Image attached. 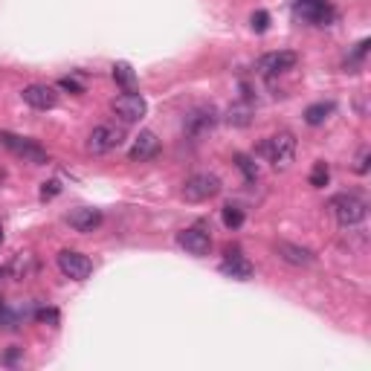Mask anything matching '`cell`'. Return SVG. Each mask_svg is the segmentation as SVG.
Instances as JSON below:
<instances>
[{
    "label": "cell",
    "instance_id": "obj_1",
    "mask_svg": "<svg viewBox=\"0 0 371 371\" xmlns=\"http://www.w3.org/2000/svg\"><path fill=\"white\" fill-rule=\"evenodd\" d=\"M331 212L342 229H351V227H360L366 220L368 206H366L363 197H357V194H337L331 201Z\"/></svg>",
    "mask_w": 371,
    "mask_h": 371
},
{
    "label": "cell",
    "instance_id": "obj_2",
    "mask_svg": "<svg viewBox=\"0 0 371 371\" xmlns=\"http://www.w3.org/2000/svg\"><path fill=\"white\" fill-rule=\"evenodd\" d=\"M0 145H6L12 154L23 159V163H32V166H47V163H49L47 151H44L38 142H32V140H27V137H18V133L0 131Z\"/></svg>",
    "mask_w": 371,
    "mask_h": 371
},
{
    "label": "cell",
    "instance_id": "obj_3",
    "mask_svg": "<svg viewBox=\"0 0 371 371\" xmlns=\"http://www.w3.org/2000/svg\"><path fill=\"white\" fill-rule=\"evenodd\" d=\"M264 154L273 163V168H279V171L290 168V163L296 159V137L290 131H279L276 137H270L264 142Z\"/></svg>",
    "mask_w": 371,
    "mask_h": 371
},
{
    "label": "cell",
    "instance_id": "obj_4",
    "mask_svg": "<svg viewBox=\"0 0 371 371\" xmlns=\"http://www.w3.org/2000/svg\"><path fill=\"white\" fill-rule=\"evenodd\" d=\"M293 15L305 23H311V27H328V23L337 21V9L328 0H296Z\"/></svg>",
    "mask_w": 371,
    "mask_h": 371
},
{
    "label": "cell",
    "instance_id": "obj_5",
    "mask_svg": "<svg viewBox=\"0 0 371 371\" xmlns=\"http://www.w3.org/2000/svg\"><path fill=\"white\" fill-rule=\"evenodd\" d=\"M122 142H125V128L110 125V122L107 125H96L88 137V154H96V157L110 154V151H116Z\"/></svg>",
    "mask_w": 371,
    "mask_h": 371
},
{
    "label": "cell",
    "instance_id": "obj_6",
    "mask_svg": "<svg viewBox=\"0 0 371 371\" xmlns=\"http://www.w3.org/2000/svg\"><path fill=\"white\" fill-rule=\"evenodd\" d=\"M220 192V177L209 175V171H201V175H192L189 180L183 183V197L189 203H203L212 201V197Z\"/></svg>",
    "mask_w": 371,
    "mask_h": 371
},
{
    "label": "cell",
    "instance_id": "obj_7",
    "mask_svg": "<svg viewBox=\"0 0 371 371\" xmlns=\"http://www.w3.org/2000/svg\"><path fill=\"white\" fill-rule=\"evenodd\" d=\"M110 110H114V116H119L125 125H133V122H140L145 114H148V102L140 96V93H122L116 96L114 102H110Z\"/></svg>",
    "mask_w": 371,
    "mask_h": 371
},
{
    "label": "cell",
    "instance_id": "obj_8",
    "mask_svg": "<svg viewBox=\"0 0 371 371\" xmlns=\"http://www.w3.org/2000/svg\"><path fill=\"white\" fill-rule=\"evenodd\" d=\"M58 270L73 281H84L93 273V261H90V255H84L79 250H61L58 253Z\"/></svg>",
    "mask_w": 371,
    "mask_h": 371
},
{
    "label": "cell",
    "instance_id": "obj_9",
    "mask_svg": "<svg viewBox=\"0 0 371 371\" xmlns=\"http://www.w3.org/2000/svg\"><path fill=\"white\" fill-rule=\"evenodd\" d=\"M299 64V55L290 53V49H276V53H264L261 58L255 61V70L261 76H281V73L293 70Z\"/></svg>",
    "mask_w": 371,
    "mask_h": 371
},
{
    "label": "cell",
    "instance_id": "obj_10",
    "mask_svg": "<svg viewBox=\"0 0 371 371\" xmlns=\"http://www.w3.org/2000/svg\"><path fill=\"white\" fill-rule=\"evenodd\" d=\"M177 244H180L189 255L203 258V255H209V250H212V235H209V229H206L203 224H194V227H189V229L177 232Z\"/></svg>",
    "mask_w": 371,
    "mask_h": 371
},
{
    "label": "cell",
    "instance_id": "obj_11",
    "mask_svg": "<svg viewBox=\"0 0 371 371\" xmlns=\"http://www.w3.org/2000/svg\"><path fill=\"white\" fill-rule=\"evenodd\" d=\"M215 122H218V114L212 107H194L192 114L186 116L183 128H186V133H189L192 140H201V137H206V133L215 128Z\"/></svg>",
    "mask_w": 371,
    "mask_h": 371
},
{
    "label": "cell",
    "instance_id": "obj_12",
    "mask_svg": "<svg viewBox=\"0 0 371 371\" xmlns=\"http://www.w3.org/2000/svg\"><path fill=\"white\" fill-rule=\"evenodd\" d=\"M220 273L235 281H250L255 276V267L250 258H244L241 250H227V258L220 261Z\"/></svg>",
    "mask_w": 371,
    "mask_h": 371
},
{
    "label": "cell",
    "instance_id": "obj_13",
    "mask_svg": "<svg viewBox=\"0 0 371 371\" xmlns=\"http://www.w3.org/2000/svg\"><path fill=\"white\" fill-rule=\"evenodd\" d=\"M157 154H159V140H157L154 131H140V137L128 148L131 163H148V159H154Z\"/></svg>",
    "mask_w": 371,
    "mask_h": 371
},
{
    "label": "cell",
    "instance_id": "obj_14",
    "mask_svg": "<svg viewBox=\"0 0 371 371\" xmlns=\"http://www.w3.org/2000/svg\"><path fill=\"white\" fill-rule=\"evenodd\" d=\"M276 255L281 258L284 264H290V267H311L316 261V255L307 250V246L293 244V241H279L276 244Z\"/></svg>",
    "mask_w": 371,
    "mask_h": 371
},
{
    "label": "cell",
    "instance_id": "obj_15",
    "mask_svg": "<svg viewBox=\"0 0 371 371\" xmlns=\"http://www.w3.org/2000/svg\"><path fill=\"white\" fill-rule=\"evenodd\" d=\"M21 96H23V102L35 110H49L58 105V93H55V88H49V84H29V88L21 90Z\"/></svg>",
    "mask_w": 371,
    "mask_h": 371
},
{
    "label": "cell",
    "instance_id": "obj_16",
    "mask_svg": "<svg viewBox=\"0 0 371 371\" xmlns=\"http://www.w3.org/2000/svg\"><path fill=\"white\" fill-rule=\"evenodd\" d=\"M102 220H105L102 212L93 209V206H79V209H73V212L67 215V224L76 232H93V229L102 227Z\"/></svg>",
    "mask_w": 371,
    "mask_h": 371
},
{
    "label": "cell",
    "instance_id": "obj_17",
    "mask_svg": "<svg viewBox=\"0 0 371 371\" xmlns=\"http://www.w3.org/2000/svg\"><path fill=\"white\" fill-rule=\"evenodd\" d=\"M232 128H246V125H253V119H255V107L250 102H235L229 110H227V116H224Z\"/></svg>",
    "mask_w": 371,
    "mask_h": 371
},
{
    "label": "cell",
    "instance_id": "obj_18",
    "mask_svg": "<svg viewBox=\"0 0 371 371\" xmlns=\"http://www.w3.org/2000/svg\"><path fill=\"white\" fill-rule=\"evenodd\" d=\"M114 79H116V84L125 88V93H131L133 88H137V73H133V67L125 64V61H116L114 64Z\"/></svg>",
    "mask_w": 371,
    "mask_h": 371
},
{
    "label": "cell",
    "instance_id": "obj_19",
    "mask_svg": "<svg viewBox=\"0 0 371 371\" xmlns=\"http://www.w3.org/2000/svg\"><path fill=\"white\" fill-rule=\"evenodd\" d=\"M331 114H333V102H316V105H311L305 110V122L316 128V125H322Z\"/></svg>",
    "mask_w": 371,
    "mask_h": 371
},
{
    "label": "cell",
    "instance_id": "obj_20",
    "mask_svg": "<svg viewBox=\"0 0 371 371\" xmlns=\"http://www.w3.org/2000/svg\"><path fill=\"white\" fill-rule=\"evenodd\" d=\"M224 227L227 229H241L244 227V212H241V209L238 206H224Z\"/></svg>",
    "mask_w": 371,
    "mask_h": 371
},
{
    "label": "cell",
    "instance_id": "obj_21",
    "mask_svg": "<svg viewBox=\"0 0 371 371\" xmlns=\"http://www.w3.org/2000/svg\"><path fill=\"white\" fill-rule=\"evenodd\" d=\"M328 180H331V168H328V163H316L314 171H311V186H314V189H325Z\"/></svg>",
    "mask_w": 371,
    "mask_h": 371
},
{
    "label": "cell",
    "instance_id": "obj_22",
    "mask_svg": "<svg viewBox=\"0 0 371 371\" xmlns=\"http://www.w3.org/2000/svg\"><path fill=\"white\" fill-rule=\"evenodd\" d=\"M235 166H238V168L244 171V177L250 180V183L258 177V166H255V163H253V159L246 157V154H235Z\"/></svg>",
    "mask_w": 371,
    "mask_h": 371
},
{
    "label": "cell",
    "instance_id": "obj_23",
    "mask_svg": "<svg viewBox=\"0 0 371 371\" xmlns=\"http://www.w3.org/2000/svg\"><path fill=\"white\" fill-rule=\"evenodd\" d=\"M250 23H253V29H255V32H267V29H270V12H264V9L253 12Z\"/></svg>",
    "mask_w": 371,
    "mask_h": 371
},
{
    "label": "cell",
    "instance_id": "obj_24",
    "mask_svg": "<svg viewBox=\"0 0 371 371\" xmlns=\"http://www.w3.org/2000/svg\"><path fill=\"white\" fill-rule=\"evenodd\" d=\"M368 47H371V41H368V38H366V41H360V44H357V49H354V53H351V58L345 61V67H357V64H360V61L366 58V53H368Z\"/></svg>",
    "mask_w": 371,
    "mask_h": 371
},
{
    "label": "cell",
    "instance_id": "obj_25",
    "mask_svg": "<svg viewBox=\"0 0 371 371\" xmlns=\"http://www.w3.org/2000/svg\"><path fill=\"white\" fill-rule=\"evenodd\" d=\"M55 194H61V183H58V180H47V183H41V201H53Z\"/></svg>",
    "mask_w": 371,
    "mask_h": 371
},
{
    "label": "cell",
    "instance_id": "obj_26",
    "mask_svg": "<svg viewBox=\"0 0 371 371\" xmlns=\"http://www.w3.org/2000/svg\"><path fill=\"white\" fill-rule=\"evenodd\" d=\"M368 159H371V151H368V148H360V154H357V163H354L357 175H366V171H368Z\"/></svg>",
    "mask_w": 371,
    "mask_h": 371
},
{
    "label": "cell",
    "instance_id": "obj_27",
    "mask_svg": "<svg viewBox=\"0 0 371 371\" xmlns=\"http://www.w3.org/2000/svg\"><path fill=\"white\" fill-rule=\"evenodd\" d=\"M58 88H61V90H70V93H84V88H81L76 79H61Z\"/></svg>",
    "mask_w": 371,
    "mask_h": 371
},
{
    "label": "cell",
    "instance_id": "obj_28",
    "mask_svg": "<svg viewBox=\"0 0 371 371\" xmlns=\"http://www.w3.org/2000/svg\"><path fill=\"white\" fill-rule=\"evenodd\" d=\"M38 319H44V322H53V325H58V314H55V311H41V314H38Z\"/></svg>",
    "mask_w": 371,
    "mask_h": 371
},
{
    "label": "cell",
    "instance_id": "obj_29",
    "mask_svg": "<svg viewBox=\"0 0 371 371\" xmlns=\"http://www.w3.org/2000/svg\"><path fill=\"white\" fill-rule=\"evenodd\" d=\"M0 244H3V227H0Z\"/></svg>",
    "mask_w": 371,
    "mask_h": 371
},
{
    "label": "cell",
    "instance_id": "obj_30",
    "mask_svg": "<svg viewBox=\"0 0 371 371\" xmlns=\"http://www.w3.org/2000/svg\"><path fill=\"white\" fill-rule=\"evenodd\" d=\"M0 314H3V302H0Z\"/></svg>",
    "mask_w": 371,
    "mask_h": 371
}]
</instances>
